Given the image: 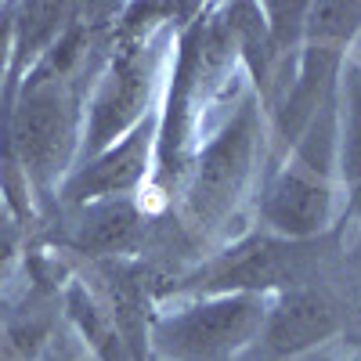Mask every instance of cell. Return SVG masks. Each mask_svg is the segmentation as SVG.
<instances>
[{"label": "cell", "instance_id": "cell-1", "mask_svg": "<svg viewBox=\"0 0 361 361\" xmlns=\"http://www.w3.org/2000/svg\"><path fill=\"white\" fill-rule=\"evenodd\" d=\"M340 214L336 173V94L329 98L296 145L260 177L257 217L267 235L311 243L333 228Z\"/></svg>", "mask_w": 361, "mask_h": 361}, {"label": "cell", "instance_id": "cell-2", "mask_svg": "<svg viewBox=\"0 0 361 361\" xmlns=\"http://www.w3.org/2000/svg\"><path fill=\"white\" fill-rule=\"evenodd\" d=\"M264 152H267V116L250 90L199 141L192 156V166L177 195L180 217L188 221V228H195L199 235L221 231L238 214V206L253 195Z\"/></svg>", "mask_w": 361, "mask_h": 361}, {"label": "cell", "instance_id": "cell-3", "mask_svg": "<svg viewBox=\"0 0 361 361\" xmlns=\"http://www.w3.org/2000/svg\"><path fill=\"white\" fill-rule=\"evenodd\" d=\"M173 33L177 25L159 37H116V33L109 37L105 58L90 76L87 98H83L80 159L105 152L109 145L123 141L134 127L156 116Z\"/></svg>", "mask_w": 361, "mask_h": 361}, {"label": "cell", "instance_id": "cell-4", "mask_svg": "<svg viewBox=\"0 0 361 361\" xmlns=\"http://www.w3.org/2000/svg\"><path fill=\"white\" fill-rule=\"evenodd\" d=\"M267 296H177L156 300L148 314V347L159 361H238L264 329Z\"/></svg>", "mask_w": 361, "mask_h": 361}, {"label": "cell", "instance_id": "cell-5", "mask_svg": "<svg viewBox=\"0 0 361 361\" xmlns=\"http://www.w3.org/2000/svg\"><path fill=\"white\" fill-rule=\"evenodd\" d=\"M304 267H307V243H286V238L267 235L260 228L231 238L217 253L180 271L177 279H170V286L156 289V300L224 296V293L271 296L279 289L304 282Z\"/></svg>", "mask_w": 361, "mask_h": 361}, {"label": "cell", "instance_id": "cell-6", "mask_svg": "<svg viewBox=\"0 0 361 361\" xmlns=\"http://www.w3.org/2000/svg\"><path fill=\"white\" fill-rule=\"evenodd\" d=\"M156 163V116L134 127L123 141L109 145L105 152L80 159L58 192V214L80 209L105 199H141Z\"/></svg>", "mask_w": 361, "mask_h": 361}, {"label": "cell", "instance_id": "cell-7", "mask_svg": "<svg viewBox=\"0 0 361 361\" xmlns=\"http://www.w3.org/2000/svg\"><path fill=\"white\" fill-rule=\"evenodd\" d=\"M336 333H340V314L329 304V296L300 282L267 296V314L257 343H264V350L275 361H289L314 354Z\"/></svg>", "mask_w": 361, "mask_h": 361}, {"label": "cell", "instance_id": "cell-8", "mask_svg": "<svg viewBox=\"0 0 361 361\" xmlns=\"http://www.w3.org/2000/svg\"><path fill=\"white\" fill-rule=\"evenodd\" d=\"M62 214H69V221L66 231L58 235V243L83 257H112V260L137 253L148 235V221H152L141 199H105L80 209H62Z\"/></svg>", "mask_w": 361, "mask_h": 361}, {"label": "cell", "instance_id": "cell-9", "mask_svg": "<svg viewBox=\"0 0 361 361\" xmlns=\"http://www.w3.org/2000/svg\"><path fill=\"white\" fill-rule=\"evenodd\" d=\"M336 173L347 214L361 221V62L347 58L336 83Z\"/></svg>", "mask_w": 361, "mask_h": 361}, {"label": "cell", "instance_id": "cell-10", "mask_svg": "<svg viewBox=\"0 0 361 361\" xmlns=\"http://www.w3.org/2000/svg\"><path fill=\"white\" fill-rule=\"evenodd\" d=\"M357 33H361V0H311L304 40L350 54Z\"/></svg>", "mask_w": 361, "mask_h": 361}, {"label": "cell", "instance_id": "cell-11", "mask_svg": "<svg viewBox=\"0 0 361 361\" xmlns=\"http://www.w3.org/2000/svg\"><path fill=\"white\" fill-rule=\"evenodd\" d=\"M25 235H29V224L18 221L11 209L0 202V286L11 282L15 267L22 260V250H25Z\"/></svg>", "mask_w": 361, "mask_h": 361}, {"label": "cell", "instance_id": "cell-12", "mask_svg": "<svg viewBox=\"0 0 361 361\" xmlns=\"http://www.w3.org/2000/svg\"><path fill=\"white\" fill-rule=\"evenodd\" d=\"M11 51H15V4H0V94L11 73Z\"/></svg>", "mask_w": 361, "mask_h": 361}, {"label": "cell", "instance_id": "cell-13", "mask_svg": "<svg viewBox=\"0 0 361 361\" xmlns=\"http://www.w3.org/2000/svg\"><path fill=\"white\" fill-rule=\"evenodd\" d=\"M73 361H90V357H87V354H83V357H73Z\"/></svg>", "mask_w": 361, "mask_h": 361}, {"label": "cell", "instance_id": "cell-14", "mask_svg": "<svg viewBox=\"0 0 361 361\" xmlns=\"http://www.w3.org/2000/svg\"><path fill=\"white\" fill-rule=\"evenodd\" d=\"M322 361H336V357H322Z\"/></svg>", "mask_w": 361, "mask_h": 361}]
</instances>
